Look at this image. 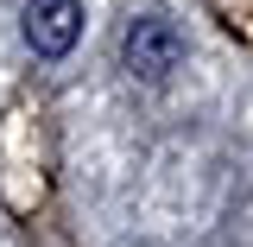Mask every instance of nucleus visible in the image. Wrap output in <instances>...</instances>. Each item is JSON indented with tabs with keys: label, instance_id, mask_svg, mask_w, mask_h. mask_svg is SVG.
Wrapping results in <instances>:
<instances>
[{
	"label": "nucleus",
	"instance_id": "1",
	"mask_svg": "<svg viewBox=\"0 0 253 247\" xmlns=\"http://www.w3.org/2000/svg\"><path fill=\"white\" fill-rule=\"evenodd\" d=\"M177 63H184V32L171 26L165 13H146V19L126 26V70L139 83H165Z\"/></svg>",
	"mask_w": 253,
	"mask_h": 247
},
{
	"label": "nucleus",
	"instance_id": "2",
	"mask_svg": "<svg viewBox=\"0 0 253 247\" xmlns=\"http://www.w3.org/2000/svg\"><path fill=\"white\" fill-rule=\"evenodd\" d=\"M83 38V0H26V45L38 57H63Z\"/></svg>",
	"mask_w": 253,
	"mask_h": 247
}]
</instances>
